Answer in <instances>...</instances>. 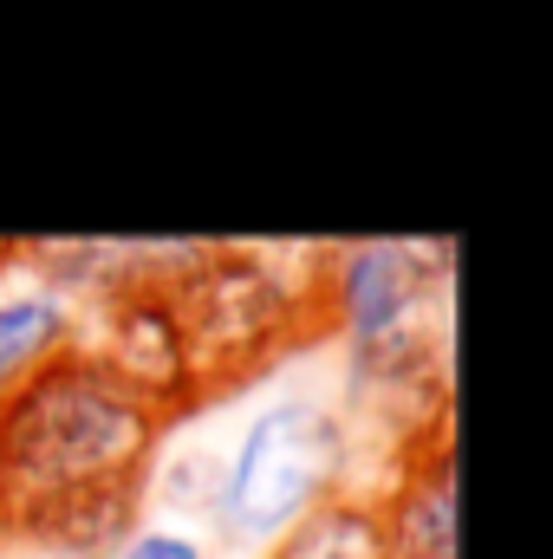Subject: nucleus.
<instances>
[{
	"instance_id": "20e7f679",
	"label": "nucleus",
	"mask_w": 553,
	"mask_h": 559,
	"mask_svg": "<svg viewBox=\"0 0 553 559\" xmlns=\"http://www.w3.org/2000/svg\"><path fill=\"white\" fill-rule=\"evenodd\" d=\"M332 293H339V319H345V345L372 352L398 332H411L430 293V254L404 248V241H358L339 254L332 267Z\"/></svg>"
},
{
	"instance_id": "0eeeda50",
	"label": "nucleus",
	"mask_w": 553,
	"mask_h": 559,
	"mask_svg": "<svg viewBox=\"0 0 553 559\" xmlns=\"http://www.w3.org/2000/svg\"><path fill=\"white\" fill-rule=\"evenodd\" d=\"M385 559H456V468H430L385 527Z\"/></svg>"
},
{
	"instance_id": "39448f33",
	"label": "nucleus",
	"mask_w": 553,
	"mask_h": 559,
	"mask_svg": "<svg viewBox=\"0 0 553 559\" xmlns=\"http://www.w3.org/2000/svg\"><path fill=\"white\" fill-rule=\"evenodd\" d=\"M125 391H138L143 404L156 397H176L189 384V365H183V338H176V319L163 306V293H125L118 299V319H111V338H105V358H98Z\"/></svg>"
},
{
	"instance_id": "6e6552de",
	"label": "nucleus",
	"mask_w": 553,
	"mask_h": 559,
	"mask_svg": "<svg viewBox=\"0 0 553 559\" xmlns=\"http://www.w3.org/2000/svg\"><path fill=\"white\" fill-rule=\"evenodd\" d=\"M274 559H385V521L372 508H319L280 540Z\"/></svg>"
},
{
	"instance_id": "423d86ee",
	"label": "nucleus",
	"mask_w": 553,
	"mask_h": 559,
	"mask_svg": "<svg viewBox=\"0 0 553 559\" xmlns=\"http://www.w3.org/2000/svg\"><path fill=\"white\" fill-rule=\"evenodd\" d=\"M72 338V306L52 293V286H20L0 299V404L33 378L46 371Z\"/></svg>"
},
{
	"instance_id": "7ed1b4c3",
	"label": "nucleus",
	"mask_w": 553,
	"mask_h": 559,
	"mask_svg": "<svg viewBox=\"0 0 553 559\" xmlns=\"http://www.w3.org/2000/svg\"><path fill=\"white\" fill-rule=\"evenodd\" d=\"M163 306L176 319L183 365H196L209 378H242V365H255L293 325V299H286L280 274L248 254L242 261H196Z\"/></svg>"
},
{
	"instance_id": "9d476101",
	"label": "nucleus",
	"mask_w": 553,
	"mask_h": 559,
	"mask_svg": "<svg viewBox=\"0 0 553 559\" xmlns=\"http://www.w3.org/2000/svg\"><path fill=\"white\" fill-rule=\"evenodd\" d=\"M39 559H79V554H39Z\"/></svg>"
},
{
	"instance_id": "1a4fd4ad",
	"label": "nucleus",
	"mask_w": 553,
	"mask_h": 559,
	"mask_svg": "<svg viewBox=\"0 0 553 559\" xmlns=\"http://www.w3.org/2000/svg\"><path fill=\"white\" fill-rule=\"evenodd\" d=\"M111 559H209V554H202V540L183 534V527H138Z\"/></svg>"
},
{
	"instance_id": "f257e3e1",
	"label": "nucleus",
	"mask_w": 553,
	"mask_h": 559,
	"mask_svg": "<svg viewBox=\"0 0 553 559\" xmlns=\"http://www.w3.org/2000/svg\"><path fill=\"white\" fill-rule=\"evenodd\" d=\"M156 436V411L105 365L52 358L0 404V527H20L98 481H131Z\"/></svg>"
},
{
	"instance_id": "f03ea898",
	"label": "nucleus",
	"mask_w": 553,
	"mask_h": 559,
	"mask_svg": "<svg viewBox=\"0 0 553 559\" xmlns=\"http://www.w3.org/2000/svg\"><path fill=\"white\" fill-rule=\"evenodd\" d=\"M345 481V423L319 397H274L261 404L235 455L222 462L215 527L235 547H280L299 521L326 508Z\"/></svg>"
}]
</instances>
